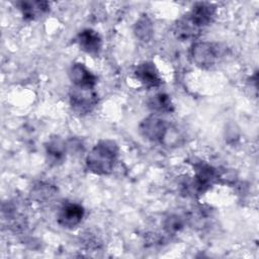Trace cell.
<instances>
[{"instance_id":"obj_9","label":"cell","mask_w":259,"mask_h":259,"mask_svg":"<svg viewBox=\"0 0 259 259\" xmlns=\"http://www.w3.org/2000/svg\"><path fill=\"white\" fill-rule=\"evenodd\" d=\"M69 76L74 86L94 88L96 84V77L81 63L72 65Z\"/></svg>"},{"instance_id":"obj_14","label":"cell","mask_w":259,"mask_h":259,"mask_svg":"<svg viewBox=\"0 0 259 259\" xmlns=\"http://www.w3.org/2000/svg\"><path fill=\"white\" fill-rule=\"evenodd\" d=\"M135 33L137 37L143 41H149L153 35V24L147 15L139 18L135 24Z\"/></svg>"},{"instance_id":"obj_1","label":"cell","mask_w":259,"mask_h":259,"mask_svg":"<svg viewBox=\"0 0 259 259\" xmlns=\"http://www.w3.org/2000/svg\"><path fill=\"white\" fill-rule=\"evenodd\" d=\"M118 156V147L111 140L97 143L86 157V166L92 173L98 175L109 174Z\"/></svg>"},{"instance_id":"obj_13","label":"cell","mask_w":259,"mask_h":259,"mask_svg":"<svg viewBox=\"0 0 259 259\" xmlns=\"http://www.w3.org/2000/svg\"><path fill=\"white\" fill-rule=\"evenodd\" d=\"M149 107L156 112H172L174 109L170 97L165 93H158L149 100Z\"/></svg>"},{"instance_id":"obj_15","label":"cell","mask_w":259,"mask_h":259,"mask_svg":"<svg viewBox=\"0 0 259 259\" xmlns=\"http://www.w3.org/2000/svg\"><path fill=\"white\" fill-rule=\"evenodd\" d=\"M56 189L50 184L40 183L36 185L32 190V196L37 200H45L54 195Z\"/></svg>"},{"instance_id":"obj_12","label":"cell","mask_w":259,"mask_h":259,"mask_svg":"<svg viewBox=\"0 0 259 259\" xmlns=\"http://www.w3.org/2000/svg\"><path fill=\"white\" fill-rule=\"evenodd\" d=\"M46 151H47V155L49 157L50 162L57 165L61 163L65 158V154H66L65 142L58 137L52 138L46 145Z\"/></svg>"},{"instance_id":"obj_3","label":"cell","mask_w":259,"mask_h":259,"mask_svg":"<svg viewBox=\"0 0 259 259\" xmlns=\"http://www.w3.org/2000/svg\"><path fill=\"white\" fill-rule=\"evenodd\" d=\"M94 88L74 86L70 90V102L73 110L78 114L89 113L97 104L98 98Z\"/></svg>"},{"instance_id":"obj_6","label":"cell","mask_w":259,"mask_h":259,"mask_svg":"<svg viewBox=\"0 0 259 259\" xmlns=\"http://www.w3.org/2000/svg\"><path fill=\"white\" fill-rule=\"evenodd\" d=\"M136 78L148 88L158 87L161 85L162 80L160 78L159 72L155 65L151 62H144L140 64L135 70Z\"/></svg>"},{"instance_id":"obj_16","label":"cell","mask_w":259,"mask_h":259,"mask_svg":"<svg viewBox=\"0 0 259 259\" xmlns=\"http://www.w3.org/2000/svg\"><path fill=\"white\" fill-rule=\"evenodd\" d=\"M164 228L169 234H175L183 228V221L178 215H170L166 219Z\"/></svg>"},{"instance_id":"obj_4","label":"cell","mask_w":259,"mask_h":259,"mask_svg":"<svg viewBox=\"0 0 259 259\" xmlns=\"http://www.w3.org/2000/svg\"><path fill=\"white\" fill-rule=\"evenodd\" d=\"M166 122L158 116L151 115L140 124V132L144 138L153 142L162 141L167 133Z\"/></svg>"},{"instance_id":"obj_11","label":"cell","mask_w":259,"mask_h":259,"mask_svg":"<svg viewBox=\"0 0 259 259\" xmlns=\"http://www.w3.org/2000/svg\"><path fill=\"white\" fill-rule=\"evenodd\" d=\"M22 15L25 19L34 20L45 15L50 8V5L46 1H21L17 2Z\"/></svg>"},{"instance_id":"obj_2","label":"cell","mask_w":259,"mask_h":259,"mask_svg":"<svg viewBox=\"0 0 259 259\" xmlns=\"http://www.w3.org/2000/svg\"><path fill=\"white\" fill-rule=\"evenodd\" d=\"M222 55L219 45L208 41L196 42L191 49V59L193 63L202 69H209L215 65Z\"/></svg>"},{"instance_id":"obj_10","label":"cell","mask_w":259,"mask_h":259,"mask_svg":"<svg viewBox=\"0 0 259 259\" xmlns=\"http://www.w3.org/2000/svg\"><path fill=\"white\" fill-rule=\"evenodd\" d=\"M77 40L81 50L91 55L98 54L102 46V40L100 35L98 34V32H96L93 29L82 30L78 34Z\"/></svg>"},{"instance_id":"obj_5","label":"cell","mask_w":259,"mask_h":259,"mask_svg":"<svg viewBox=\"0 0 259 259\" xmlns=\"http://www.w3.org/2000/svg\"><path fill=\"white\" fill-rule=\"evenodd\" d=\"M84 217V208L78 203H67L59 211L58 223L66 229H72L78 226Z\"/></svg>"},{"instance_id":"obj_8","label":"cell","mask_w":259,"mask_h":259,"mask_svg":"<svg viewBox=\"0 0 259 259\" xmlns=\"http://www.w3.org/2000/svg\"><path fill=\"white\" fill-rule=\"evenodd\" d=\"M217 7L208 2H198L193 7L188 15L199 26L204 27L208 25L215 15Z\"/></svg>"},{"instance_id":"obj_7","label":"cell","mask_w":259,"mask_h":259,"mask_svg":"<svg viewBox=\"0 0 259 259\" xmlns=\"http://www.w3.org/2000/svg\"><path fill=\"white\" fill-rule=\"evenodd\" d=\"M201 27H199L187 14L176 21L173 26L174 35L180 40L195 39L200 33Z\"/></svg>"}]
</instances>
